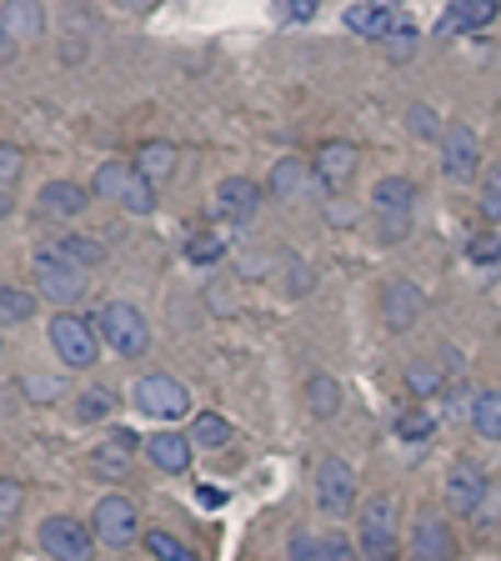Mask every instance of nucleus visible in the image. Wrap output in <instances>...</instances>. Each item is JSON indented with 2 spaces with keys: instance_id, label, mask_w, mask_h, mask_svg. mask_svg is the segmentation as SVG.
Returning a JSON list of instances; mask_svg holds the SVG:
<instances>
[{
  "instance_id": "f257e3e1",
  "label": "nucleus",
  "mask_w": 501,
  "mask_h": 561,
  "mask_svg": "<svg viewBox=\"0 0 501 561\" xmlns=\"http://www.w3.org/2000/svg\"><path fill=\"white\" fill-rule=\"evenodd\" d=\"M95 196L116 201V206L130 210V216H151L156 210V186L126 161H105L101 171H95Z\"/></svg>"
},
{
  "instance_id": "f03ea898",
  "label": "nucleus",
  "mask_w": 501,
  "mask_h": 561,
  "mask_svg": "<svg viewBox=\"0 0 501 561\" xmlns=\"http://www.w3.org/2000/svg\"><path fill=\"white\" fill-rule=\"evenodd\" d=\"M397 531H401V506L391 491H376L372 502L362 506V557L366 561H391L397 551Z\"/></svg>"
},
{
  "instance_id": "7ed1b4c3",
  "label": "nucleus",
  "mask_w": 501,
  "mask_h": 561,
  "mask_svg": "<svg viewBox=\"0 0 501 561\" xmlns=\"http://www.w3.org/2000/svg\"><path fill=\"white\" fill-rule=\"evenodd\" d=\"M411 206H417V186L407 175H382L372 191V210H376V231L382 241H401L411 226Z\"/></svg>"
},
{
  "instance_id": "20e7f679",
  "label": "nucleus",
  "mask_w": 501,
  "mask_h": 561,
  "mask_svg": "<svg viewBox=\"0 0 501 561\" xmlns=\"http://www.w3.org/2000/svg\"><path fill=\"white\" fill-rule=\"evenodd\" d=\"M95 331H101V341L111 351H121V356H140V351L151 346V327H146V316H140L136 306H126V301H105L101 311H95Z\"/></svg>"
},
{
  "instance_id": "39448f33",
  "label": "nucleus",
  "mask_w": 501,
  "mask_h": 561,
  "mask_svg": "<svg viewBox=\"0 0 501 561\" xmlns=\"http://www.w3.org/2000/svg\"><path fill=\"white\" fill-rule=\"evenodd\" d=\"M50 346H56V356L66 366H91L95 356H101V331H95V321H86V316L60 311L56 321H50Z\"/></svg>"
},
{
  "instance_id": "423d86ee",
  "label": "nucleus",
  "mask_w": 501,
  "mask_h": 561,
  "mask_svg": "<svg viewBox=\"0 0 501 561\" xmlns=\"http://www.w3.org/2000/svg\"><path fill=\"white\" fill-rule=\"evenodd\" d=\"M35 280H41V296H50V301H60V306L81 301V291H86V271L70 256H60V245L35 251Z\"/></svg>"
},
{
  "instance_id": "0eeeda50",
  "label": "nucleus",
  "mask_w": 501,
  "mask_h": 561,
  "mask_svg": "<svg viewBox=\"0 0 501 561\" xmlns=\"http://www.w3.org/2000/svg\"><path fill=\"white\" fill-rule=\"evenodd\" d=\"M136 407L146 411V416H156V421H175V416H186L191 411V397H186V386L175 381V376L151 371V376H140L136 381Z\"/></svg>"
},
{
  "instance_id": "6e6552de",
  "label": "nucleus",
  "mask_w": 501,
  "mask_h": 561,
  "mask_svg": "<svg viewBox=\"0 0 501 561\" xmlns=\"http://www.w3.org/2000/svg\"><path fill=\"white\" fill-rule=\"evenodd\" d=\"M91 531L95 541H105V547H130V541L140 537V512L130 496H101V506H95L91 516Z\"/></svg>"
},
{
  "instance_id": "1a4fd4ad",
  "label": "nucleus",
  "mask_w": 501,
  "mask_h": 561,
  "mask_svg": "<svg viewBox=\"0 0 501 561\" xmlns=\"http://www.w3.org/2000/svg\"><path fill=\"white\" fill-rule=\"evenodd\" d=\"M41 551H50L56 561H91L95 531L76 516H50V522H41Z\"/></svg>"
},
{
  "instance_id": "9d476101",
  "label": "nucleus",
  "mask_w": 501,
  "mask_h": 561,
  "mask_svg": "<svg viewBox=\"0 0 501 561\" xmlns=\"http://www.w3.org/2000/svg\"><path fill=\"white\" fill-rule=\"evenodd\" d=\"M316 502H321L327 516H346L351 506H356V471H351V461L327 456V461L316 467Z\"/></svg>"
},
{
  "instance_id": "9b49d317",
  "label": "nucleus",
  "mask_w": 501,
  "mask_h": 561,
  "mask_svg": "<svg viewBox=\"0 0 501 561\" xmlns=\"http://www.w3.org/2000/svg\"><path fill=\"white\" fill-rule=\"evenodd\" d=\"M442 165L452 181H471V175L481 171V140L477 130L467 126V121H452L442 136Z\"/></svg>"
},
{
  "instance_id": "f8f14e48",
  "label": "nucleus",
  "mask_w": 501,
  "mask_h": 561,
  "mask_svg": "<svg viewBox=\"0 0 501 561\" xmlns=\"http://www.w3.org/2000/svg\"><path fill=\"white\" fill-rule=\"evenodd\" d=\"M210 210H216V221H231V226L257 221L261 186H257V181H246V175H226L221 186H216V201H210Z\"/></svg>"
},
{
  "instance_id": "ddd939ff",
  "label": "nucleus",
  "mask_w": 501,
  "mask_h": 561,
  "mask_svg": "<svg viewBox=\"0 0 501 561\" xmlns=\"http://www.w3.org/2000/svg\"><path fill=\"white\" fill-rule=\"evenodd\" d=\"M421 311H426V296H421L411 280H386V286H382V321L391 331L417 327Z\"/></svg>"
},
{
  "instance_id": "4468645a",
  "label": "nucleus",
  "mask_w": 501,
  "mask_h": 561,
  "mask_svg": "<svg viewBox=\"0 0 501 561\" xmlns=\"http://www.w3.org/2000/svg\"><path fill=\"white\" fill-rule=\"evenodd\" d=\"M41 31H46L41 0H11V5H0V41L25 46V41H41Z\"/></svg>"
},
{
  "instance_id": "2eb2a0df",
  "label": "nucleus",
  "mask_w": 501,
  "mask_h": 561,
  "mask_svg": "<svg viewBox=\"0 0 501 561\" xmlns=\"http://www.w3.org/2000/svg\"><path fill=\"white\" fill-rule=\"evenodd\" d=\"M456 541L446 531V522L436 512H421L417 516V531H411V557L417 561H452Z\"/></svg>"
},
{
  "instance_id": "dca6fc26",
  "label": "nucleus",
  "mask_w": 501,
  "mask_h": 561,
  "mask_svg": "<svg viewBox=\"0 0 501 561\" xmlns=\"http://www.w3.org/2000/svg\"><path fill=\"white\" fill-rule=\"evenodd\" d=\"M481 496H487V477H481V467L477 461H456L452 477H446V506L467 516V512L481 506Z\"/></svg>"
},
{
  "instance_id": "f3484780",
  "label": "nucleus",
  "mask_w": 501,
  "mask_h": 561,
  "mask_svg": "<svg viewBox=\"0 0 501 561\" xmlns=\"http://www.w3.org/2000/svg\"><path fill=\"white\" fill-rule=\"evenodd\" d=\"M356 161H362V151H356L351 140H327L321 156H316V175H321V186L341 191L351 175H356Z\"/></svg>"
},
{
  "instance_id": "a211bd4d",
  "label": "nucleus",
  "mask_w": 501,
  "mask_h": 561,
  "mask_svg": "<svg viewBox=\"0 0 501 561\" xmlns=\"http://www.w3.org/2000/svg\"><path fill=\"white\" fill-rule=\"evenodd\" d=\"M136 446H140V436L136 432H111L101 446H95V456H91V467L101 471V477H126L130 471V456H136Z\"/></svg>"
},
{
  "instance_id": "6ab92c4d",
  "label": "nucleus",
  "mask_w": 501,
  "mask_h": 561,
  "mask_svg": "<svg viewBox=\"0 0 501 561\" xmlns=\"http://www.w3.org/2000/svg\"><path fill=\"white\" fill-rule=\"evenodd\" d=\"M497 21V5L491 0H462V5H452V11L436 21V41H452V35L462 31H481V25Z\"/></svg>"
},
{
  "instance_id": "aec40b11",
  "label": "nucleus",
  "mask_w": 501,
  "mask_h": 561,
  "mask_svg": "<svg viewBox=\"0 0 501 561\" xmlns=\"http://www.w3.org/2000/svg\"><path fill=\"white\" fill-rule=\"evenodd\" d=\"M311 186H321V175L306 161H276V171H271V191H276L281 201H301Z\"/></svg>"
},
{
  "instance_id": "412c9836",
  "label": "nucleus",
  "mask_w": 501,
  "mask_h": 561,
  "mask_svg": "<svg viewBox=\"0 0 501 561\" xmlns=\"http://www.w3.org/2000/svg\"><path fill=\"white\" fill-rule=\"evenodd\" d=\"M397 25V11H386V5H351L346 11V31H356L362 41H391Z\"/></svg>"
},
{
  "instance_id": "4be33fe9",
  "label": "nucleus",
  "mask_w": 501,
  "mask_h": 561,
  "mask_svg": "<svg viewBox=\"0 0 501 561\" xmlns=\"http://www.w3.org/2000/svg\"><path fill=\"white\" fill-rule=\"evenodd\" d=\"M292 561H356V547L346 537H337V531H327V537H296Z\"/></svg>"
},
{
  "instance_id": "5701e85b",
  "label": "nucleus",
  "mask_w": 501,
  "mask_h": 561,
  "mask_svg": "<svg viewBox=\"0 0 501 561\" xmlns=\"http://www.w3.org/2000/svg\"><path fill=\"white\" fill-rule=\"evenodd\" d=\"M146 456H151L156 471H186L191 467V436L156 432L151 442H146Z\"/></svg>"
},
{
  "instance_id": "b1692460",
  "label": "nucleus",
  "mask_w": 501,
  "mask_h": 561,
  "mask_svg": "<svg viewBox=\"0 0 501 561\" xmlns=\"http://www.w3.org/2000/svg\"><path fill=\"white\" fill-rule=\"evenodd\" d=\"M86 210V191L76 181H50L41 186V216H81Z\"/></svg>"
},
{
  "instance_id": "393cba45",
  "label": "nucleus",
  "mask_w": 501,
  "mask_h": 561,
  "mask_svg": "<svg viewBox=\"0 0 501 561\" xmlns=\"http://www.w3.org/2000/svg\"><path fill=\"white\" fill-rule=\"evenodd\" d=\"M136 171L146 175V181H171V171H175V146H166V140H151V146H140V156H136Z\"/></svg>"
},
{
  "instance_id": "a878e982",
  "label": "nucleus",
  "mask_w": 501,
  "mask_h": 561,
  "mask_svg": "<svg viewBox=\"0 0 501 561\" xmlns=\"http://www.w3.org/2000/svg\"><path fill=\"white\" fill-rule=\"evenodd\" d=\"M231 442V421L216 416V411H201L196 421H191V446H206V451H216V446Z\"/></svg>"
},
{
  "instance_id": "bb28decb",
  "label": "nucleus",
  "mask_w": 501,
  "mask_h": 561,
  "mask_svg": "<svg viewBox=\"0 0 501 561\" xmlns=\"http://www.w3.org/2000/svg\"><path fill=\"white\" fill-rule=\"evenodd\" d=\"M471 426L481 432V442H501V391H481L471 407Z\"/></svg>"
},
{
  "instance_id": "cd10ccee",
  "label": "nucleus",
  "mask_w": 501,
  "mask_h": 561,
  "mask_svg": "<svg viewBox=\"0 0 501 561\" xmlns=\"http://www.w3.org/2000/svg\"><path fill=\"white\" fill-rule=\"evenodd\" d=\"M306 407H311V416H337L341 386L331 381V376H311V381H306Z\"/></svg>"
},
{
  "instance_id": "c85d7f7f",
  "label": "nucleus",
  "mask_w": 501,
  "mask_h": 561,
  "mask_svg": "<svg viewBox=\"0 0 501 561\" xmlns=\"http://www.w3.org/2000/svg\"><path fill=\"white\" fill-rule=\"evenodd\" d=\"M60 256H70L76 266H101L105 261V245L101 241H91V236H60Z\"/></svg>"
},
{
  "instance_id": "c756f323",
  "label": "nucleus",
  "mask_w": 501,
  "mask_h": 561,
  "mask_svg": "<svg viewBox=\"0 0 501 561\" xmlns=\"http://www.w3.org/2000/svg\"><path fill=\"white\" fill-rule=\"evenodd\" d=\"M146 551H151L156 561H196V551H191L186 541H175L171 531H151V537H146Z\"/></svg>"
},
{
  "instance_id": "7c9ffc66",
  "label": "nucleus",
  "mask_w": 501,
  "mask_h": 561,
  "mask_svg": "<svg viewBox=\"0 0 501 561\" xmlns=\"http://www.w3.org/2000/svg\"><path fill=\"white\" fill-rule=\"evenodd\" d=\"M31 316H35L31 291H11V286L0 291V327H5V321H31Z\"/></svg>"
},
{
  "instance_id": "2f4dec72",
  "label": "nucleus",
  "mask_w": 501,
  "mask_h": 561,
  "mask_svg": "<svg viewBox=\"0 0 501 561\" xmlns=\"http://www.w3.org/2000/svg\"><path fill=\"white\" fill-rule=\"evenodd\" d=\"M186 256L196 261V266H210V261L226 256V241L216 231H196V236H191V245H186Z\"/></svg>"
},
{
  "instance_id": "473e14b6",
  "label": "nucleus",
  "mask_w": 501,
  "mask_h": 561,
  "mask_svg": "<svg viewBox=\"0 0 501 561\" xmlns=\"http://www.w3.org/2000/svg\"><path fill=\"white\" fill-rule=\"evenodd\" d=\"M432 432H436V421L426 416V411H401V416H397V436H401V442H432Z\"/></svg>"
},
{
  "instance_id": "72a5a7b5",
  "label": "nucleus",
  "mask_w": 501,
  "mask_h": 561,
  "mask_svg": "<svg viewBox=\"0 0 501 561\" xmlns=\"http://www.w3.org/2000/svg\"><path fill=\"white\" fill-rule=\"evenodd\" d=\"M481 216L501 221V161H491V171L481 175Z\"/></svg>"
},
{
  "instance_id": "f704fd0d",
  "label": "nucleus",
  "mask_w": 501,
  "mask_h": 561,
  "mask_svg": "<svg viewBox=\"0 0 501 561\" xmlns=\"http://www.w3.org/2000/svg\"><path fill=\"white\" fill-rule=\"evenodd\" d=\"M442 381H446L442 366H432V362H417L407 371V386L417 391V397H436V391H442Z\"/></svg>"
},
{
  "instance_id": "c9c22d12",
  "label": "nucleus",
  "mask_w": 501,
  "mask_h": 561,
  "mask_svg": "<svg viewBox=\"0 0 501 561\" xmlns=\"http://www.w3.org/2000/svg\"><path fill=\"white\" fill-rule=\"evenodd\" d=\"M467 256L477 261V266H497V261H501V236L497 231H481L477 241L467 245Z\"/></svg>"
},
{
  "instance_id": "e433bc0d",
  "label": "nucleus",
  "mask_w": 501,
  "mask_h": 561,
  "mask_svg": "<svg viewBox=\"0 0 501 561\" xmlns=\"http://www.w3.org/2000/svg\"><path fill=\"white\" fill-rule=\"evenodd\" d=\"M25 506L21 481H0V522H15V512Z\"/></svg>"
},
{
  "instance_id": "4c0bfd02",
  "label": "nucleus",
  "mask_w": 501,
  "mask_h": 561,
  "mask_svg": "<svg viewBox=\"0 0 501 561\" xmlns=\"http://www.w3.org/2000/svg\"><path fill=\"white\" fill-rule=\"evenodd\" d=\"M111 407H116V401H111V391H86L76 411H81V421H101Z\"/></svg>"
},
{
  "instance_id": "58836bf2",
  "label": "nucleus",
  "mask_w": 501,
  "mask_h": 561,
  "mask_svg": "<svg viewBox=\"0 0 501 561\" xmlns=\"http://www.w3.org/2000/svg\"><path fill=\"white\" fill-rule=\"evenodd\" d=\"M411 41H417V31H411V21H401L391 31V56H411Z\"/></svg>"
},
{
  "instance_id": "ea45409f",
  "label": "nucleus",
  "mask_w": 501,
  "mask_h": 561,
  "mask_svg": "<svg viewBox=\"0 0 501 561\" xmlns=\"http://www.w3.org/2000/svg\"><path fill=\"white\" fill-rule=\"evenodd\" d=\"M411 130H417V136H436V121H432V111H426V105H417V111H411Z\"/></svg>"
},
{
  "instance_id": "a19ab883",
  "label": "nucleus",
  "mask_w": 501,
  "mask_h": 561,
  "mask_svg": "<svg viewBox=\"0 0 501 561\" xmlns=\"http://www.w3.org/2000/svg\"><path fill=\"white\" fill-rule=\"evenodd\" d=\"M11 206H15V186H11V181H0V221L11 216Z\"/></svg>"
},
{
  "instance_id": "79ce46f5",
  "label": "nucleus",
  "mask_w": 501,
  "mask_h": 561,
  "mask_svg": "<svg viewBox=\"0 0 501 561\" xmlns=\"http://www.w3.org/2000/svg\"><path fill=\"white\" fill-rule=\"evenodd\" d=\"M286 15H292V21H311V15H316V5H311V0H296V5H292V11H286Z\"/></svg>"
}]
</instances>
